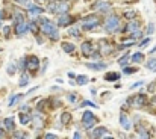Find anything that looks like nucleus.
Returning a JSON list of instances; mask_svg holds the SVG:
<instances>
[{
	"label": "nucleus",
	"mask_w": 156,
	"mask_h": 139,
	"mask_svg": "<svg viewBox=\"0 0 156 139\" xmlns=\"http://www.w3.org/2000/svg\"><path fill=\"white\" fill-rule=\"evenodd\" d=\"M41 29H42V32H44L46 35H49L52 39H58V27L55 24L52 23V21H49V20H41Z\"/></svg>",
	"instance_id": "nucleus-1"
},
{
	"label": "nucleus",
	"mask_w": 156,
	"mask_h": 139,
	"mask_svg": "<svg viewBox=\"0 0 156 139\" xmlns=\"http://www.w3.org/2000/svg\"><path fill=\"white\" fill-rule=\"evenodd\" d=\"M118 27H120V18H118L117 15H111V17L106 20V23H105L106 32H109V33H114V32L118 30Z\"/></svg>",
	"instance_id": "nucleus-2"
},
{
	"label": "nucleus",
	"mask_w": 156,
	"mask_h": 139,
	"mask_svg": "<svg viewBox=\"0 0 156 139\" xmlns=\"http://www.w3.org/2000/svg\"><path fill=\"white\" fill-rule=\"evenodd\" d=\"M97 24H99V20L94 17V15H88V17H85L82 18V26H83V29H95L97 27Z\"/></svg>",
	"instance_id": "nucleus-3"
},
{
	"label": "nucleus",
	"mask_w": 156,
	"mask_h": 139,
	"mask_svg": "<svg viewBox=\"0 0 156 139\" xmlns=\"http://www.w3.org/2000/svg\"><path fill=\"white\" fill-rule=\"evenodd\" d=\"M94 122H95L94 115L91 114L89 110L83 112V116H82V124H83V127H85V129H91V127L94 126Z\"/></svg>",
	"instance_id": "nucleus-4"
},
{
	"label": "nucleus",
	"mask_w": 156,
	"mask_h": 139,
	"mask_svg": "<svg viewBox=\"0 0 156 139\" xmlns=\"http://www.w3.org/2000/svg\"><path fill=\"white\" fill-rule=\"evenodd\" d=\"M68 9H70V5L67 2H56V6H55V12L53 14H65L68 12Z\"/></svg>",
	"instance_id": "nucleus-5"
},
{
	"label": "nucleus",
	"mask_w": 156,
	"mask_h": 139,
	"mask_svg": "<svg viewBox=\"0 0 156 139\" xmlns=\"http://www.w3.org/2000/svg\"><path fill=\"white\" fill-rule=\"evenodd\" d=\"M26 65H28V70H29V71H36V70H38V67H40L38 57H35V56L29 57V61H26Z\"/></svg>",
	"instance_id": "nucleus-6"
},
{
	"label": "nucleus",
	"mask_w": 156,
	"mask_h": 139,
	"mask_svg": "<svg viewBox=\"0 0 156 139\" xmlns=\"http://www.w3.org/2000/svg\"><path fill=\"white\" fill-rule=\"evenodd\" d=\"M144 103H146V95H144V94H138V95H135V98L130 101V104L135 106V108H141Z\"/></svg>",
	"instance_id": "nucleus-7"
},
{
	"label": "nucleus",
	"mask_w": 156,
	"mask_h": 139,
	"mask_svg": "<svg viewBox=\"0 0 156 139\" xmlns=\"http://www.w3.org/2000/svg\"><path fill=\"white\" fill-rule=\"evenodd\" d=\"M71 21H73V18L68 14H61L58 17V26H68Z\"/></svg>",
	"instance_id": "nucleus-8"
},
{
	"label": "nucleus",
	"mask_w": 156,
	"mask_h": 139,
	"mask_svg": "<svg viewBox=\"0 0 156 139\" xmlns=\"http://www.w3.org/2000/svg\"><path fill=\"white\" fill-rule=\"evenodd\" d=\"M94 9H95V11H103V12H106V11L111 9V5L108 3V2H105V0H102V2H99V3L94 5Z\"/></svg>",
	"instance_id": "nucleus-9"
},
{
	"label": "nucleus",
	"mask_w": 156,
	"mask_h": 139,
	"mask_svg": "<svg viewBox=\"0 0 156 139\" xmlns=\"http://www.w3.org/2000/svg\"><path fill=\"white\" fill-rule=\"evenodd\" d=\"M44 12V9L42 8H38V6H34V5H29V15L32 18H35L36 15H40Z\"/></svg>",
	"instance_id": "nucleus-10"
},
{
	"label": "nucleus",
	"mask_w": 156,
	"mask_h": 139,
	"mask_svg": "<svg viewBox=\"0 0 156 139\" xmlns=\"http://www.w3.org/2000/svg\"><path fill=\"white\" fill-rule=\"evenodd\" d=\"M80 49H82V53H83L85 56H89L91 53H93V44H91L89 41H85Z\"/></svg>",
	"instance_id": "nucleus-11"
},
{
	"label": "nucleus",
	"mask_w": 156,
	"mask_h": 139,
	"mask_svg": "<svg viewBox=\"0 0 156 139\" xmlns=\"http://www.w3.org/2000/svg\"><path fill=\"white\" fill-rule=\"evenodd\" d=\"M106 133H108V130L105 127H97V129H94V132L91 133V136L93 138H105Z\"/></svg>",
	"instance_id": "nucleus-12"
},
{
	"label": "nucleus",
	"mask_w": 156,
	"mask_h": 139,
	"mask_svg": "<svg viewBox=\"0 0 156 139\" xmlns=\"http://www.w3.org/2000/svg\"><path fill=\"white\" fill-rule=\"evenodd\" d=\"M26 30H28V24H26L24 21L17 23V26H15V33H17V35H23Z\"/></svg>",
	"instance_id": "nucleus-13"
},
{
	"label": "nucleus",
	"mask_w": 156,
	"mask_h": 139,
	"mask_svg": "<svg viewBox=\"0 0 156 139\" xmlns=\"http://www.w3.org/2000/svg\"><path fill=\"white\" fill-rule=\"evenodd\" d=\"M120 122H121V126H123V129H126V130H130V122H129V120H127V116L123 114H120Z\"/></svg>",
	"instance_id": "nucleus-14"
},
{
	"label": "nucleus",
	"mask_w": 156,
	"mask_h": 139,
	"mask_svg": "<svg viewBox=\"0 0 156 139\" xmlns=\"http://www.w3.org/2000/svg\"><path fill=\"white\" fill-rule=\"evenodd\" d=\"M138 29H139V23H138V21H130V23L126 26V30H129V32H135Z\"/></svg>",
	"instance_id": "nucleus-15"
},
{
	"label": "nucleus",
	"mask_w": 156,
	"mask_h": 139,
	"mask_svg": "<svg viewBox=\"0 0 156 139\" xmlns=\"http://www.w3.org/2000/svg\"><path fill=\"white\" fill-rule=\"evenodd\" d=\"M100 45H102V53H111V45L105 39L100 41Z\"/></svg>",
	"instance_id": "nucleus-16"
},
{
	"label": "nucleus",
	"mask_w": 156,
	"mask_h": 139,
	"mask_svg": "<svg viewBox=\"0 0 156 139\" xmlns=\"http://www.w3.org/2000/svg\"><path fill=\"white\" fill-rule=\"evenodd\" d=\"M5 127H6V130L12 132L14 130V120L12 118H6L5 120Z\"/></svg>",
	"instance_id": "nucleus-17"
},
{
	"label": "nucleus",
	"mask_w": 156,
	"mask_h": 139,
	"mask_svg": "<svg viewBox=\"0 0 156 139\" xmlns=\"http://www.w3.org/2000/svg\"><path fill=\"white\" fill-rule=\"evenodd\" d=\"M62 49L65 53H73L74 51V45L73 44H68V42H62Z\"/></svg>",
	"instance_id": "nucleus-18"
},
{
	"label": "nucleus",
	"mask_w": 156,
	"mask_h": 139,
	"mask_svg": "<svg viewBox=\"0 0 156 139\" xmlns=\"http://www.w3.org/2000/svg\"><path fill=\"white\" fill-rule=\"evenodd\" d=\"M30 120L32 118H30L28 114H21V112H20V122H21V124H29Z\"/></svg>",
	"instance_id": "nucleus-19"
},
{
	"label": "nucleus",
	"mask_w": 156,
	"mask_h": 139,
	"mask_svg": "<svg viewBox=\"0 0 156 139\" xmlns=\"http://www.w3.org/2000/svg\"><path fill=\"white\" fill-rule=\"evenodd\" d=\"M68 33L71 35V36H74V38H79V36H80V30L77 27H70L68 29Z\"/></svg>",
	"instance_id": "nucleus-20"
},
{
	"label": "nucleus",
	"mask_w": 156,
	"mask_h": 139,
	"mask_svg": "<svg viewBox=\"0 0 156 139\" xmlns=\"http://www.w3.org/2000/svg\"><path fill=\"white\" fill-rule=\"evenodd\" d=\"M61 121L64 122V124H67V122L71 121V115H70L68 112H64V114L61 115Z\"/></svg>",
	"instance_id": "nucleus-21"
},
{
	"label": "nucleus",
	"mask_w": 156,
	"mask_h": 139,
	"mask_svg": "<svg viewBox=\"0 0 156 139\" xmlns=\"http://www.w3.org/2000/svg\"><path fill=\"white\" fill-rule=\"evenodd\" d=\"M132 61L133 62H143L144 61V55L143 53H135V55H132Z\"/></svg>",
	"instance_id": "nucleus-22"
},
{
	"label": "nucleus",
	"mask_w": 156,
	"mask_h": 139,
	"mask_svg": "<svg viewBox=\"0 0 156 139\" xmlns=\"http://www.w3.org/2000/svg\"><path fill=\"white\" fill-rule=\"evenodd\" d=\"M87 67L91 68V70H103V68H105L103 63H88Z\"/></svg>",
	"instance_id": "nucleus-23"
},
{
	"label": "nucleus",
	"mask_w": 156,
	"mask_h": 139,
	"mask_svg": "<svg viewBox=\"0 0 156 139\" xmlns=\"http://www.w3.org/2000/svg\"><path fill=\"white\" fill-rule=\"evenodd\" d=\"M118 77H120V74H118V73H112V74H106V76H105V79L111 80V82H112V80H118Z\"/></svg>",
	"instance_id": "nucleus-24"
},
{
	"label": "nucleus",
	"mask_w": 156,
	"mask_h": 139,
	"mask_svg": "<svg viewBox=\"0 0 156 139\" xmlns=\"http://www.w3.org/2000/svg\"><path fill=\"white\" fill-rule=\"evenodd\" d=\"M147 68L152 70V71H156V59H150V61H147Z\"/></svg>",
	"instance_id": "nucleus-25"
},
{
	"label": "nucleus",
	"mask_w": 156,
	"mask_h": 139,
	"mask_svg": "<svg viewBox=\"0 0 156 139\" xmlns=\"http://www.w3.org/2000/svg\"><path fill=\"white\" fill-rule=\"evenodd\" d=\"M21 98H23V95H21V94H17V95H14V97L9 100V106H12L14 103H17V101H18V100H21Z\"/></svg>",
	"instance_id": "nucleus-26"
},
{
	"label": "nucleus",
	"mask_w": 156,
	"mask_h": 139,
	"mask_svg": "<svg viewBox=\"0 0 156 139\" xmlns=\"http://www.w3.org/2000/svg\"><path fill=\"white\" fill-rule=\"evenodd\" d=\"M28 83H29V77L26 76V74H23V76H21V79H20V86H26Z\"/></svg>",
	"instance_id": "nucleus-27"
},
{
	"label": "nucleus",
	"mask_w": 156,
	"mask_h": 139,
	"mask_svg": "<svg viewBox=\"0 0 156 139\" xmlns=\"http://www.w3.org/2000/svg\"><path fill=\"white\" fill-rule=\"evenodd\" d=\"M34 122H35V126L38 127V129H41L42 124H44V122H42V120L40 118V116H34Z\"/></svg>",
	"instance_id": "nucleus-28"
},
{
	"label": "nucleus",
	"mask_w": 156,
	"mask_h": 139,
	"mask_svg": "<svg viewBox=\"0 0 156 139\" xmlns=\"http://www.w3.org/2000/svg\"><path fill=\"white\" fill-rule=\"evenodd\" d=\"M87 82H88V77H87V76H79V77H77V83H79V85H85Z\"/></svg>",
	"instance_id": "nucleus-29"
},
{
	"label": "nucleus",
	"mask_w": 156,
	"mask_h": 139,
	"mask_svg": "<svg viewBox=\"0 0 156 139\" xmlns=\"http://www.w3.org/2000/svg\"><path fill=\"white\" fill-rule=\"evenodd\" d=\"M129 57H130V55H126V56H123L121 59H120V65H123V67H124L126 63H127V59H129Z\"/></svg>",
	"instance_id": "nucleus-30"
},
{
	"label": "nucleus",
	"mask_w": 156,
	"mask_h": 139,
	"mask_svg": "<svg viewBox=\"0 0 156 139\" xmlns=\"http://www.w3.org/2000/svg\"><path fill=\"white\" fill-rule=\"evenodd\" d=\"M124 17L126 18H133L135 17V11H127V12L124 14Z\"/></svg>",
	"instance_id": "nucleus-31"
},
{
	"label": "nucleus",
	"mask_w": 156,
	"mask_h": 139,
	"mask_svg": "<svg viewBox=\"0 0 156 139\" xmlns=\"http://www.w3.org/2000/svg\"><path fill=\"white\" fill-rule=\"evenodd\" d=\"M139 36H141V32H139V30H135V32L132 33V39H138Z\"/></svg>",
	"instance_id": "nucleus-32"
},
{
	"label": "nucleus",
	"mask_w": 156,
	"mask_h": 139,
	"mask_svg": "<svg viewBox=\"0 0 156 139\" xmlns=\"http://www.w3.org/2000/svg\"><path fill=\"white\" fill-rule=\"evenodd\" d=\"M136 71V68H124V73L126 74H133Z\"/></svg>",
	"instance_id": "nucleus-33"
},
{
	"label": "nucleus",
	"mask_w": 156,
	"mask_h": 139,
	"mask_svg": "<svg viewBox=\"0 0 156 139\" xmlns=\"http://www.w3.org/2000/svg\"><path fill=\"white\" fill-rule=\"evenodd\" d=\"M143 82H136V83H133V85H130V89H135V88H139V86H143Z\"/></svg>",
	"instance_id": "nucleus-34"
},
{
	"label": "nucleus",
	"mask_w": 156,
	"mask_h": 139,
	"mask_svg": "<svg viewBox=\"0 0 156 139\" xmlns=\"http://www.w3.org/2000/svg\"><path fill=\"white\" fill-rule=\"evenodd\" d=\"M83 106H93V108L94 109H97V104H94V103H91V101H83V103H82Z\"/></svg>",
	"instance_id": "nucleus-35"
},
{
	"label": "nucleus",
	"mask_w": 156,
	"mask_h": 139,
	"mask_svg": "<svg viewBox=\"0 0 156 139\" xmlns=\"http://www.w3.org/2000/svg\"><path fill=\"white\" fill-rule=\"evenodd\" d=\"M76 97H77L76 94H70V95H68V100L71 101V103H74V101H76Z\"/></svg>",
	"instance_id": "nucleus-36"
},
{
	"label": "nucleus",
	"mask_w": 156,
	"mask_h": 139,
	"mask_svg": "<svg viewBox=\"0 0 156 139\" xmlns=\"http://www.w3.org/2000/svg\"><path fill=\"white\" fill-rule=\"evenodd\" d=\"M14 71H15V65H9L8 67V73L9 74H14Z\"/></svg>",
	"instance_id": "nucleus-37"
},
{
	"label": "nucleus",
	"mask_w": 156,
	"mask_h": 139,
	"mask_svg": "<svg viewBox=\"0 0 156 139\" xmlns=\"http://www.w3.org/2000/svg\"><path fill=\"white\" fill-rule=\"evenodd\" d=\"M58 136L56 135H52V133H47V135H46V139H56Z\"/></svg>",
	"instance_id": "nucleus-38"
},
{
	"label": "nucleus",
	"mask_w": 156,
	"mask_h": 139,
	"mask_svg": "<svg viewBox=\"0 0 156 139\" xmlns=\"http://www.w3.org/2000/svg\"><path fill=\"white\" fill-rule=\"evenodd\" d=\"M139 136H141V138H149V135L144 130H139Z\"/></svg>",
	"instance_id": "nucleus-39"
},
{
	"label": "nucleus",
	"mask_w": 156,
	"mask_h": 139,
	"mask_svg": "<svg viewBox=\"0 0 156 139\" xmlns=\"http://www.w3.org/2000/svg\"><path fill=\"white\" fill-rule=\"evenodd\" d=\"M14 138H24V135H23V133H15Z\"/></svg>",
	"instance_id": "nucleus-40"
},
{
	"label": "nucleus",
	"mask_w": 156,
	"mask_h": 139,
	"mask_svg": "<svg viewBox=\"0 0 156 139\" xmlns=\"http://www.w3.org/2000/svg\"><path fill=\"white\" fill-rule=\"evenodd\" d=\"M3 32H5V36H8V35H9V27H5Z\"/></svg>",
	"instance_id": "nucleus-41"
},
{
	"label": "nucleus",
	"mask_w": 156,
	"mask_h": 139,
	"mask_svg": "<svg viewBox=\"0 0 156 139\" xmlns=\"http://www.w3.org/2000/svg\"><path fill=\"white\" fill-rule=\"evenodd\" d=\"M147 44H149V39H144V41L141 42V47H143V45H147Z\"/></svg>",
	"instance_id": "nucleus-42"
},
{
	"label": "nucleus",
	"mask_w": 156,
	"mask_h": 139,
	"mask_svg": "<svg viewBox=\"0 0 156 139\" xmlns=\"http://www.w3.org/2000/svg\"><path fill=\"white\" fill-rule=\"evenodd\" d=\"M74 138H76V139H80V133L76 132V133H74Z\"/></svg>",
	"instance_id": "nucleus-43"
},
{
	"label": "nucleus",
	"mask_w": 156,
	"mask_h": 139,
	"mask_svg": "<svg viewBox=\"0 0 156 139\" xmlns=\"http://www.w3.org/2000/svg\"><path fill=\"white\" fill-rule=\"evenodd\" d=\"M152 32H153V26L150 24V26H149V33H152Z\"/></svg>",
	"instance_id": "nucleus-44"
},
{
	"label": "nucleus",
	"mask_w": 156,
	"mask_h": 139,
	"mask_svg": "<svg viewBox=\"0 0 156 139\" xmlns=\"http://www.w3.org/2000/svg\"><path fill=\"white\" fill-rule=\"evenodd\" d=\"M0 138H5V132L2 129H0Z\"/></svg>",
	"instance_id": "nucleus-45"
},
{
	"label": "nucleus",
	"mask_w": 156,
	"mask_h": 139,
	"mask_svg": "<svg viewBox=\"0 0 156 139\" xmlns=\"http://www.w3.org/2000/svg\"><path fill=\"white\" fill-rule=\"evenodd\" d=\"M0 20H2V11H0Z\"/></svg>",
	"instance_id": "nucleus-46"
}]
</instances>
